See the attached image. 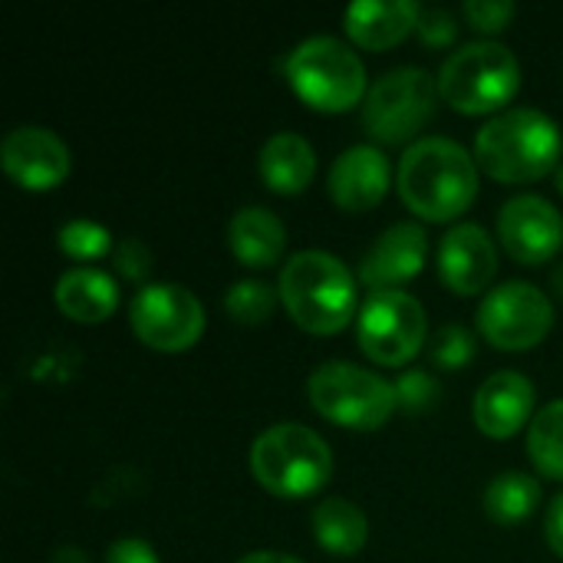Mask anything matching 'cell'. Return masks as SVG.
I'll list each match as a JSON object with an SVG mask.
<instances>
[{
  "label": "cell",
  "mask_w": 563,
  "mask_h": 563,
  "mask_svg": "<svg viewBox=\"0 0 563 563\" xmlns=\"http://www.w3.org/2000/svg\"><path fill=\"white\" fill-rule=\"evenodd\" d=\"M106 563H158V554L139 538H122L106 551Z\"/></svg>",
  "instance_id": "32"
},
{
  "label": "cell",
  "mask_w": 563,
  "mask_h": 563,
  "mask_svg": "<svg viewBox=\"0 0 563 563\" xmlns=\"http://www.w3.org/2000/svg\"><path fill=\"white\" fill-rule=\"evenodd\" d=\"M280 294L264 284V280H238L231 284V290L224 294V310L234 323L244 327H261L274 317Z\"/></svg>",
  "instance_id": "25"
},
{
  "label": "cell",
  "mask_w": 563,
  "mask_h": 563,
  "mask_svg": "<svg viewBox=\"0 0 563 563\" xmlns=\"http://www.w3.org/2000/svg\"><path fill=\"white\" fill-rule=\"evenodd\" d=\"M313 538L333 558H356L369 541V518L346 498H327L313 511Z\"/></svg>",
  "instance_id": "22"
},
{
  "label": "cell",
  "mask_w": 563,
  "mask_h": 563,
  "mask_svg": "<svg viewBox=\"0 0 563 563\" xmlns=\"http://www.w3.org/2000/svg\"><path fill=\"white\" fill-rule=\"evenodd\" d=\"M551 284H554V290L558 294H563V261L554 267V277H551Z\"/></svg>",
  "instance_id": "36"
},
{
  "label": "cell",
  "mask_w": 563,
  "mask_h": 563,
  "mask_svg": "<svg viewBox=\"0 0 563 563\" xmlns=\"http://www.w3.org/2000/svg\"><path fill=\"white\" fill-rule=\"evenodd\" d=\"M49 563H89V558H86L79 548H59V551L49 558Z\"/></svg>",
  "instance_id": "35"
},
{
  "label": "cell",
  "mask_w": 563,
  "mask_h": 563,
  "mask_svg": "<svg viewBox=\"0 0 563 563\" xmlns=\"http://www.w3.org/2000/svg\"><path fill=\"white\" fill-rule=\"evenodd\" d=\"M544 534H548V544L554 548V554L563 561V495H558L548 508Z\"/></svg>",
  "instance_id": "33"
},
{
  "label": "cell",
  "mask_w": 563,
  "mask_h": 563,
  "mask_svg": "<svg viewBox=\"0 0 563 563\" xmlns=\"http://www.w3.org/2000/svg\"><path fill=\"white\" fill-rule=\"evenodd\" d=\"M531 412H534V383L515 369L488 376L482 383V389L475 393V402H472L475 426L488 439L518 435L528 422H534Z\"/></svg>",
  "instance_id": "16"
},
{
  "label": "cell",
  "mask_w": 563,
  "mask_h": 563,
  "mask_svg": "<svg viewBox=\"0 0 563 563\" xmlns=\"http://www.w3.org/2000/svg\"><path fill=\"white\" fill-rule=\"evenodd\" d=\"M429 254V234L419 224H393L379 234V241L366 251L360 264V280L373 290H396L399 284L422 274Z\"/></svg>",
  "instance_id": "15"
},
{
  "label": "cell",
  "mask_w": 563,
  "mask_h": 563,
  "mask_svg": "<svg viewBox=\"0 0 563 563\" xmlns=\"http://www.w3.org/2000/svg\"><path fill=\"white\" fill-rule=\"evenodd\" d=\"M426 307L406 290H373L356 317L360 350L376 366H406L422 353Z\"/></svg>",
  "instance_id": "9"
},
{
  "label": "cell",
  "mask_w": 563,
  "mask_h": 563,
  "mask_svg": "<svg viewBox=\"0 0 563 563\" xmlns=\"http://www.w3.org/2000/svg\"><path fill=\"white\" fill-rule=\"evenodd\" d=\"M541 505V485L525 472H505L485 488V511L501 528H518Z\"/></svg>",
  "instance_id": "23"
},
{
  "label": "cell",
  "mask_w": 563,
  "mask_h": 563,
  "mask_svg": "<svg viewBox=\"0 0 563 563\" xmlns=\"http://www.w3.org/2000/svg\"><path fill=\"white\" fill-rule=\"evenodd\" d=\"M439 79L419 66H399L369 86L363 102V125L383 145L412 142L439 109Z\"/></svg>",
  "instance_id": "8"
},
{
  "label": "cell",
  "mask_w": 563,
  "mask_h": 563,
  "mask_svg": "<svg viewBox=\"0 0 563 563\" xmlns=\"http://www.w3.org/2000/svg\"><path fill=\"white\" fill-rule=\"evenodd\" d=\"M294 92L317 112H350L366 102V66L336 36H310L287 56Z\"/></svg>",
  "instance_id": "6"
},
{
  "label": "cell",
  "mask_w": 563,
  "mask_h": 563,
  "mask_svg": "<svg viewBox=\"0 0 563 563\" xmlns=\"http://www.w3.org/2000/svg\"><path fill=\"white\" fill-rule=\"evenodd\" d=\"M112 261H115V271H119L125 280H145L148 271H152V254H148V247H145L139 238H125V241L112 251Z\"/></svg>",
  "instance_id": "30"
},
{
  "label": "cell",
  "mask_w": 563,
  "mask_h": 563,
  "mask_svg": "<svg viewBox=\"0 0 563 563\" xmlns=\"http://www.w3.org/2000/svg\"><path fill=\"white\" fill-rule=\"evenodd\" d=\"M53 300L73 323H102L119 307V284L99 267H73L56 280Z\"/></svg>",
  "instance_id": "19"
},
{
  "label": "cell",
  "mask_w": 563,
  "mask_h": 563,
  "mask_svg": "<svg viewBox=\"0 0 563 563\" xmlns=\"http://www.w3.org/2000/svg\"><path fill=\"white\" fill-rule=\"evenodd\" d=\"M498 238L518 264L541 267L563 247L561 211L541 195H518L498 214Z\"/></svg>",
  "instance_id": "13"
},
{
  "label": "cell",
  "mask_w": 563,
  "mask_h": 563,
  "mask_svg": "<svg viewBox=\"0 0 563 563\" xmlns=\"http://www.w3.org/2000/svg\"><path fill=\"white\" fill-rule=\"evenodd\" d=\"M277 294L290 320L313 336L340 333L356 313V277L327 251L294 254L280 271Z\"/></svg>",
  "instance_id": "3"
},
{
  "label": "cell",
  "mask_w": 563,
  "mask_h": 563,
  "mask_svg": "<svg viewBox=\"0 0 563 563\" xmlns=\"http://www.w3.org/2000/svg\"><path fill=\"white\" fill-rule=\"evenodd\" d=\"M521 89L518 56L495 40L455 49L439 69V96L462 115H488L508 106Z\"/></svg>",
  "instance_id": "5"
},
{
  "label": "cell",
  "mask_w": 563,
  "mask_h": 563,
  "mask_svg": "<svg viewBox=\"0 0 563 563\" xmlns=\"http://www.w3.org/2000/svg\"><path fill=\"white\" fill-rule=\"evenodd\" d=\"M406 208L432 224L462 218L478 198V162L452 139L429 135L406 148L396 175Z\"/></svg>",
  "instance_id": "1"
},
{
  "label": "cell",
  "mask_w": 563,
  "mask_h": 563,
  "mask_svg": "<svg viewBox=\"0 0 563 563\" xmlns=\"http://www.w3.org/2000/svg\"><path fill=\"white\" fill-rule=\"evenodd\" d=\"M389 178H393L389 158L376 145H353L333 162L327 185H330V198L336 201V208L360 214V211L376 208L386 198Z\"/></svg>",
  "instance_id": "17"
},
{
  "label": "cell",
  "mask_w": 563,
  "mask_h": 563,
  "mask_svg": "<svg viewBox=\"0 0 563 563\" xmlns=\"http://www.w3.org/2000/svg\"><path fill=\"white\" fill-rule=\"evenodd\" d=\"M554 181H558V191L563 195V162L558 165V172H554Z\"/></svg>",
  "instance_id": "37"
},
{
  "label": "cell",
  "mask_w": 563,
  "mask_h": 563,
  "mask_svg": "<svg viewBox=\"0 0 563 563\" xmlns=\"http://www.w3.org/2000/svg\"><path fill=\"white\" fill-rule=\"evenodd\" d=\"M132 333L158 353H185L205 333V307L181 284H145L129 307Z\"/></svg>",
  "instance_id": "10"
},
{
  "label": "cell",
  "mask_w": 563,
  "mask_h": 563,
  "mask_svg": "<svg viewBox=\"0 0 563 563\" xmlns=\"http://www.w3.org/2000/svg\"><path fill=\"white\" fill-rule=\"evenodd\" d=\"M518 7L511 0H468L465 3V16L475 30L482 33H501L511 26Z\"/></svg>",
  "instance_id": "29"
},
{
  "label": "cell",
  "mask_w": 563,
  "mask_h": 563,
  "mask_svg": "<svg viewBox=\"0 0 563 563\" xmlns=\"http://www.w3.org/2000/svg\"><path fill=\"white\" fill-rule=\"evenodd\" d=\"M0 165L23 191H49L69 178L73 158L66 142L43 125H20L0 142Z\"/></svg>",
  "instance_id": "12"
},
{
  "label": "cell",
  "mask_w": 563,
  "mask_h": 563,
  "mask_svg": "<svg viewBox=\"0 0 563 563\" xmlns=\"http://www.w3.org/2000/svg\"><path fill=\"white\" fill-rule=\"evenodd\" d=\"M422 7L416 0H360L346 7L343 26L346 36L373 53L399 46L409 33L419 30L422 23Z\"/></svg>",
  "instance_id": "18"
},
{
  "label": "cell",
  "mask_w": 563,
  "mask_h": 563,
  "mask_svg": "<svg viewBox=\"0 0 563 563\" xmlns=\"http://www.w3.org/2000/svg\"><path fill=\"white\" fill-rule=\"evenodd\" d=\"M238 563H303L290 554H280V551H254V554H244Z\"/></svg>",
  "instance_id": "34"
},
{
  "label": "cell",
  "mask_w": 563,
  "mask_h": 563,
  "mask_svg": "<svg viewBox=\"0 0 563 563\" xmlns=\"http://www.w3.org/2000/svg\"><path fill=\"white\" fill-rule=\"evenodd\" d=\"M561 129L541 109H505L482 125L475 139V162L501 185L538 181L561 165Z\"/></svg>",
  "instance_id": "2"
},
{
  "label": "cell",
  "mask_w": 563,
  "mask_h": 563,
  "mask_svg": "<svg viewBox=\"0 0 563 563\" xmlns=\"http://www.w3.org/2000/svg\"><path fill=\"white\" fill-rule=\"evenodd\" d=\"M56 244L73 261H99L112 251V234H109V228H102L96 221L76 218V221H66L59 228Z\"/></svg>",
  "instance_id": "26"
},
{
  "label": "cell",
  "mask_w": 563,
  "mask_h": 563,
  "mask_svg": "<svg viewBox=\"0 0 563 563\" xmlns=\"http://www.w3.org/2000/svg\"><path fill=\"white\" fill-rule=\"evenodd\" d=\"M251 475L267 495L300 501L327 488L333 475V452L313 429L280 422L254 439Z\"/></svg>",
  "instance_id": "4"
},
{
  "label": "cell",
  "mask_w": 563,
  "mask_h": 563,
  "mask_svg": "<svg viewBox=\"0 0 563 563\" xmlns=\"http://www.w3.org/2000/svg\"><path fill=\"white\" fill-rule=\"evenodd\" d=\"M498 274L495 238L482 224H455L439 241V277L459 297H475L488 290Z\"/></svg>",
  "instance_id": "14"
},
{
  "label": "cell",
  "mask_w": 563,
  "mask_h": 563,
  "mask_svg": "<svg viewBox=\"0 0 563 563\" xmlns=\"http://www.w3.org/2000/svg\"><path fill=\"white\" fill-rule=\"evenodd\" d=\"M228 247L244 267L267 271L287 251V228L267 208H241L228 224Z\"/></svg>",
  "instance_id": "20"
},
{
  "label": "cell",
  "mask_w": 563,
  "mask_h": 563,
  "mask_svg": "<svg viewBox=\"0 0 563 563\" xmlns=\"http://www.w3.org/2000/svg\"><path fill=\"white\" fill-rule=\"evenodd\" d=\"M528 455L544 478L563 482V399L548 402L534 416L528 429Z\"/></svg>",
  "instance_id": "24"
},
{
  "label": "cell",
  "mask_w": 563,
  "mask_h": 563,
  "mask_svg": "<svg viewBox=\"0 0 563 563\" xmlns=\"http://www.w3.org/2000/svg\"><path fill=\"white\" fill-rule=\"evenodd\" d=\"M472 360H475V340H472V333L465 327H459V323L442 327L439 336H435V343H432V363L439 369L455 373V369H465Z\"/></svg>",
  "instance_id": "27"
},
{
  "label": "cell",
  "mask_w": 563,
  "mask_h": 563,
  "mask_svg": "<svg viewBox=\"0 0 563 563\" xmlns=\"http://www.w3.org/2000/svg\"><path fill=\"white\" fill-rule=\"evenodd\" d=\"M307 396L317 416L353 432L383 429L399 406L396 383H386L383 376L343 360L313 369L307 379Z\"/></svg>",
  "instance_id": "7"
},
{
  "label": "cell",
  "mask_w": 563,
  "mask_h": 563,
  "mask_svg": "<svg viewBox=\"0 0 563 563\" xmlns=\"http://www.w3.org/2000/svg\"><path fill=\"white\" fill-rule=\"evenodd\" d=\"M396 396H399V406L409 409V412H429L435 402H439V383L432 373H422V369H409L396 379Z\"/></svg>",
  "instance_id": "28"
},
{
  "label": "cell",
  "mask_w": 563,
  "mask_h": 563,
  "mask_svg": "<svg viewBox=\"0 0 563 563\" xmlns=\"http://www.w3.org/2000/svg\"><path fill=\"white\" fill-rule=\"evenodd\" d=\"M419 36H422L426 46H435L439 49V46L455 43L459 23H455V16L449 10H426L422 13V23H419Z\"/></svg>",
  "instance_id": "31"
},
{
  "label": "cell",
  "mask_w": 563,
  "mask_h": 563,
  "mask_svg": "<svg viewBox=\"0 0 563 563\" xmlns=\"http://www.w3.org/2000/svg\"><path fill=\"white\" fill-rule=\"evenodd\" d=\"M478 330L495 350L505 353L534 350L554 330V303L534 284L525 280L501 284L482 300Z\"/></svg>",
  "instance_id": "11"
},
{
  "label": "cell",
  "mask_w": 563,
  "mask_h": 563,
  "mask_svg": "<svg viewBox=\"0 0 563 563\" xmlns=\"http://www.w3.org/2000/svg\"><path fill=\"white\" fill-rule=\"evenodd\" d=\"M261 178L277 195H300L317 175V152L297 132H277L261 148Z\"/></svg>",
  "instance_id": "21"
}]
</instances>
